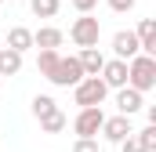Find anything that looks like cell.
<instances>
[{"mask_svg": "<svg viewBox=\"0 0 156 152\" xmlns=\"http://www.w3.org/2000/svg\"><path fill=\"white\" fill-rule=\"evenodd\" d=\"M127 87L138 91V94L153 91V87H156V58H149V54H134V58L127 62Z\"/></svg>", "mask_w": 156, "mask_h": 152, "instance_id": "6da1fadb", "label": "cell"}, {"mask_svg": "<svg viewBox=\"0 0 156 152\" xmlns=\"http://www.w3.org/2000/svg\"><path fill=\"white\" fill-rule=\"evenodd\" d=\"M105 94H109V87H105L98 76H83L76 87H73V98H76L80 109H102Z\"/></svg>", "mask_w": 156, "mask_h": 152, "instance_id": "7a4b0ae2", "label": "cell"}, {"mask_svg": "<svg viewBox=\"0 0 156 152\" xmlns=\"http://www.w3.org/2000/svg\"><path fill=\"white\" fill-rule=\"evenodd\" d=\"M69 36H73V43H76L80 51H83V47H98L102 26H98V18H91V15H80L76 22L69 26Z\"/></svg>", "mask_w": 156, "mask_h": 152, "instance_id": "3957f363", "label": "cell"}, {"mask_svg": "<svg viewBox=\"0 0 156 152\" xmlns=\"http://www.w3.org/2000/svg\"><path fill=\"white\" fill-rule=\"evenodd\" d=\"M55 87H76L80 80H83V69H80L76 54H69V58H58V65H55V73L47 76Z\"/></svg>", "mask_w": 156, "mask_h": 152, "instance_id": "277c9868", "label": "cell"}, {"mask_svg": "<svg viewBox=\"0 0 156 152\" xmlns=\"http://www.w3.org/2000/svg\"><path fill=\"white\" fill-rule=\"evenodd\" d=\"M102 123H105L102 109H80L76 119H73V130H76V138H94L102 130Z\"/></svg>", "mask_w": 156, "mask_h": 152, "instance_id": "5b68a950", "label": "cell"}, {"mask_svg": "<svg viewBox=\"0 0 156 152\" xmlns=\"http://www.w3.org/2000/svg\"><path fill=\"white\" fill-rule=\"evenodd\" d=\"M98 80H102L109 91H123V87H127V62H120V58L105 62L102 73H98Z\"/></svg>", "mask_w": 156, "mask_h": 152, "instance_id": "8992f818", "label": "cell"}, {"mask_svg": "<svg viewBox=\"0 0 156 152\" xmlns=\"http://www.w3.org/2000/svg\"><path fill=\"white\" fill-rule=\"evenodd\" d=\"M102 134H105V141H113V145H120L123 138H131L134 130H131V119L127 116H105V123H102Z\"/></svg>", "mask_w": 156, "mask_h": 152, "instance_id": "52a82bcc", "label": "cell"}, {"mask_svg": "<svg viewBox=\"0 0 156 152\" xmlns=\"http://www.w3.org/2000/svg\"><path fill=\"white\" fill-rule=\"evenodd\" d=\"M113 51H116L120 62H131L134 54H142V47H138V36L131 33V29H120L116 36H113Z\"/></svg>", "mask_w": 156, "mask_h": 152, "instance_id": "ba28073f", "label": "cell"}, {"mask_svg": "<svg viewBox=\"0 0 156 152\" xmlns=\"http://www.w3.org/2000/svg\"><path fill=\"white\" fill-rule=\"evenodd\" d=\"M134 36H138L142 54L156 58V22H153V18H142V22H138V29H134Z\"/></svg>", "mask_w": 156, "mask_h": 152, "instance_id": "9c48e42d", "label": "cell"}, {"mask_svg": "<svg viewBox=\"0 0 156 152\" xmlns=\"http://www.w3.org/2000/svg\"><path fill=\"white\" fill-rule=\"evenodd\" d=\"M142 105H145V94H138V91H131V87L116 91V109H120V116H127V119H131Z\"/></svg>", "mask_w": 156, "mask_h": 152, "instance_id": "30bf717a", "label": "cell"}, {"mask_svg": "<svg viewBox=\"0 0 156 152\" xmlns=\"http://www.w3.org/2000/svg\"><path fill=\"white\" fill-rule=\"evenodd\" d=\"M62 40H66V33H62V29L44 26V29H37V33H33V47H40V51H55V47H62Z\"/></svg>", "mask_w": 156, "mask_h": 152, "instance_id": "8fae6325", "label": "cell"}, {"mask_svg": "<svg viewBox=\"0 0 156 152\" xmlns=\"http://www.w3.org/2000/svg\"><path fill=\"white\" fill-rule=\"evenodd\" d=\"M76 62H80V69H83V76H98L102 65H105V58H102L98 47H83V51L76 54Z\"/></svg>", "mask_w": 156, "mask_h": 152, "instance_id": "7c38bea8", "label": "cell"}, {"mask_svg": "<svg viewBox=\"0 0 156 152\" xmlns=\"http://www.w3.org/2000/svg\"><path fill=\"white\" fill-rule=\"evenodd\" d=\"M29 47H33V29H26V26H11V29H7V51L22 54V51H29Z\"/></svg>", "mask_w": 156, "mask_h": 152, "instance_id": "4fadbf2b", "label": "cell"}, {"mask_svg": "<svg viewBox=\"0 0 156 152\" xmlns=\"http://www.w3.org/2000/svg\"><path fill=\"white\" fill-rule=\"evenodd\" d=\"M18 69H22V54H15V51L0 47V76H15Z\"/></svg>", "mask_w": 156, "mask_h": 152, "instance_id": "5bb4252c", "label": "cell"}, {"mask_svg": "<svg viewBox=\"0 0 156 152\" xmlns=\"http://www.w3.org/2000/svg\"><path fill=\"white\" fill-rule=\"evenodd\" d=\"M66 123H69V119H66V112L58 109V112H51V116H44V119H40V130H44V134H62V130H66Z\"/></svg>", "mask_w": 156, "mask_h": 152, "instance_id": "9a60e30c", "label": "cell"}, {"mask_svg": "<svg viewBox=\"0 0 156 152\" xmlns=\"http://www.w3.org/2000/svg\"><path fill=\"white\" fill-rule=\"evenodd\" d=\"M51 112H58L55 98H47V94H37V98H33V116H37V119H44V116H51Z\"/></svg>", "mask_w": 156, "mask_h": 152, "instance_id": "2e32d148", "label": "cell"}, {"mask_svg": "<svg viewBox=\"0 0 156 152\" xmlns=\"http://www.w3.org/2000/svg\"><path fill=\"white\" fill-rule=\"evenodd\" d=\"M29 7H33L37 18H55L58 15V0H29Z\"/></svg>", "mask_w": 156, "mask_h": 152, "instance_id": "e0dca14e", "label": "cell"}, {"mask_svg": "<svg viewBox=\"0 0 156 152\" xmlns=\"http://www.w3.org/2000/svg\"><path fill=\"white\" fill-rule=\"evenodd\" d=\"M58 58H62L58 51H40V58H37V69H40L44 76H51V73H55V65H58Z\"/></svg>", "mask_w": 156, "mask_h": 152, "instance_id": "ac0fdd59", "label": "cell"}, {"mask_svg": "<svg viewBox=\"0 0 156 152\" xmlns=\"http://www.w3.org/2000/svg\"><path fill=\"white\" fill-rule=\"evenodd\" d=\"M134 141L142 145V152H156V127L149 123L145 130H138V134H134Z\"/></svg>", "mask_w": 156, "mask_h": 152, "instance_id": "d6986e66", "label": "cell"}, {"mask_svg": "<svg viewBox=\"0 0 156 152\" xmlns=\"http://www.w3.org/2000/svg\"><path fill=\"white\" fill-rule=\"evenodd\" d=\"M73 152H102V149H98V141H94V138H76Z\"/></svg>", "mask_w": 156, "mask_h": 152, "instance_id": "ffe728a7", "label": "cell"}, {"mask_svg": "<svg viewBox=\"0 0 156 152\" xmlns=\"http://www.w3.org/2000/svg\"><path fill=\"white\" fill-rule=\"evenodd\" d=\"M98 0H73V7H76L80 15H91V7H94Z\"/></svg>", "mask_w": 156, "mask_h": 152, "instance_id": "44dd1931", "label": "cell"}, {"mask_svg": "<svg viewBox=\"0 0 156 152\" xmlns=\"http://www.w3.org/2000/svg\"><path fill=\"white\" fill-rule=\"evenodd\" d=\"M109 7L123 15V11H131V7H134V0H109Z\"/></svg>", "mask_w": 156, "mask_h": 152, "instance_id": "7402d4cb", "label": "cell"}, {"mask_svg": "<svg viewBox=\"0 0 156 152\" xmlns=\"http://www.w3.org/2000/svg\"><path fill=\"white\" fill-rule=\"evenodd\" d=\"M120 149H123V152H142V145H138V141H134V134H131V138H123V141H120Z\"/></svg>", "mask_w": 156, "mask_h": 152, "instance_id": "603a6c76", "label": "cell"}, {"mask_svg": "<svg viewBox=\"0 0 156 152\" xmlns=\"http://www.w3.org/2000/svg\"><path fill=\"white\" fill-rule=\"evenodd\" d=\"M0 4H4V0H0Z\"/></svg>", "mask_w": 156, "mask_h": 152, "instance_id": "cb8c5ba5", "label": "cell"}]
</instances>
